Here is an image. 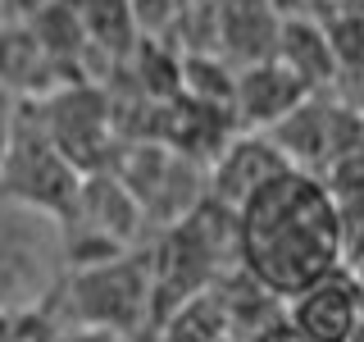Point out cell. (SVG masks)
<instances>
[{"instance_id":"1","label":"cell","mask_w":364,"mask_h":342,"mask_svg":"<svg viewBox=\"0 0 364 342\" xmlns=\"http://www.w3.org/2000/svg\"><path fill=\"white\" fill-rule=\"evenodd\" d=\"M237 256L246 279L278 301H291L346 265V228L323 178L287 169L264 182L237 210Z\"/></svg>"},{"instance_id":"2","label":"cell","mask_w":364,"mask_h":342,"mask_svg":"<svg viewBox=\"0 0 364 342\" xmlns=\"http://www.w3.org/2000/svg\"><path fill=\"white\" fill-rule=\"evenodd\" d=\"M77 192H82V174L46 142L37 110L28 100H18V128H14L9 160L0 169V197L50 224H64L77 205Z\"/></svg>"},{"instance_id":"3","label":"cell","mask_w":364,"mask_h":342,"mask_svg":"<svg viewBox=\"0 0 364 342\" xmlns=\"http://www.w3.org/2000/svg\"><path fill=\"white\" fill-rule=\"evenodd\" d=\"M37 110V123L46 142L60 151L77 174H100L114 165V119H109V96L100 83H60L50 96L28 100Z\"/></svg>"},{"instance_id":"4","label":"cell","mask_w":364,"mask_h":342,"mask_svg":"<svg viewBox=\"0 0 364 342\" xmlns=\"http://www.w3.org/2000/svg\"><path fill=\"white\" fill-rule=\"evenodd\" d=\"M68 306L91 333H132L141 319H151V260L128 251V256L73 269Z\"/></svg>"},{"instance_id":"5","label":"cell","mask_w":364,"mask_h":342,"mask_svg":"<svg viewBox=\"0 0 364 342\" xmlns=\"http://www.w3.org/2000/svg\"><path fill=\"white\" fill-rule=\"evenodd\" d=\"M291 169L323 178L341 155L364 146V114L337 96H305L273 133H264Z\"/></svg>"},{"instance_id":"6","label":"cell","mask_w":364,"mask_h":342,"mask_svg":"<svg viewBox=\"0 0 364 342\" xmlns=\"http://www.w3.org/2000/svg\"><path fill=\"white\" fill-rule=\"evenodd\" d=\"M46 260H64L60 224L0 197V311H18L46 292Z\"/></svg>"},{"instance_id":"7","label":"cell","mask_w":364,"mask_h":342,"mask_svg":"<svg viewBox=\"0 0 364 342\" xmlns=\"http://www.w3.org/2000/svg\"><path fill=\"white\" fill-rule=\"evenodd\" d=\"M282 315L305 342H350L364 324V288L350 265H341L328 279L296 292L291 301H282Z\"/></svg>"},{"instance_id":"8","label":"cell","mask_w":364,"mask_h":342,"mask_svg":"<svg viewBox=\"0 0 364 342\" xmlns=\"http://www.w3.org/2000/svg\"><path fill=\"white\" fill-rule=\"evenodd\" d=\"M287 160L269 142L264 133H232V142L205 169V201L223 205V210H242L264 182H273L278 174H287Z\"/></svg>"},{"instance_id":"9","label":"cell","mask_w":364,"mask_h":342,"mask_svg":"<svg viewBox=\"0 0 364 342\" xmlns=\"http://www.w3.org/2000/svg\"><path fill=\"white\" fill-rule=\"evenodd\" d=\"M310 96L278 60L237 68L232 83V123L237 133H273L287 114Z\"/></svg>"},{"instance_id":"10","label":"cell","mask_w":364,"mask_h":342,"mask_svg":"<svg viewBox=\"0 0 364 342\" xmlns=\"http://www.w3.org/2000/svg\"><path fill=\"white\" fill-rule=\"evenodd\" d=\"M214 19V55L232 68H250L273 60L278 46V14L269 0H210Z\"/></svg>"},{"instance_id":"11","label":"cell","mask_w":364,"mask_h":342,"mask_svg":"<svg viewBox=\"0 0 364 342\" xmlns=\"http://www.w3.org/2000/svg\"><path fill=\"white\" fill-rule=\"evenodd\" d=\"M60 68L23 19L0 23V96L9 100H41L60 87Z\"/></svg>"},{"instance_id":"12","label":"cell","mask_w":364,"mask_h":342,"mask_svg":"<svg viewBox=\"0 0 364 342\" xmlns=\"http://www.w3.org/2000/svg\"><path fill=\"white\" fill-rule=\"evenodd\" d=\"M273 60H278L287 73L301 83L310 96H323V91L337 87V60L333 46H328V28L323 19L314 14H291L278 23V46H273Z\"/></svg>"},{"instance_id":"13","label":"cell","mask_w":364,"mask_h":342,"mask_svg":"<svg viewBox=\"0 0 364 342\" xmlns=\"http://www.w3.org/2000/svg\"><path fill=\"white\" fill-rule=\"evenodd\" d=\"M82 28L87 55H91V78H96V60L105 64V73H114L123 60L132 55L136 23H132V0H68Z\"/></svg>"},{"instance_id":"14","label":"cell","mask_w":364,"mask_h":342,"mask_svg":"<svg viewBox=\"0 0 364 342\" xmlns=\"http://www.w3.org/2000/svg\"><path fill=\"white\" fill-rule=\"evenodd\" d=\"M323 187L333 197V210L341 228H346V256H350V237L355 228H364V146H355L350 155H341L333 169L323 174Z\"/></svg>"},{"instance_id":"15","label":"cell","mask_w":364,"mask_h":342,"mask_svg":"<svg viewBox=\"0 0 364 342\" xmlns=\"http://www.w3.org/2000/svg\"><path fill=\"white\" fill-rule=\"evenodd\" d=\"M164 342H228V319L214 288L164 319Z\"/></svg>"},{"instance_id":"16","label":"cell","mask_w":364,"mask_h":342,"mask_svg":"<svg viewBox=\"0 0 364 342\" xmlns=\"http://www.w3.org/2000/svg\"><path fill=\"white\" fill-rule=\"evenodd\" d=\"M328 46H333V60L341 78H364V19H341L328 14Z\"/></svg>"},{"instance_id":"17","label":"cell","mask_w":364,"mask_h":342,"mask_svg":"<svg viewBox=\"0 0 364 342\" xmlns=\"http://www.w3.org/2000/svg\"><path fill=\"white\" fill-rule=\"evenodd\" d=\"M14 128H18V100L0 96V169L9 160V146H14Z\"/></svg>"},{"instance_id":"18","label":"cell","mask_w":364,"mask_h":342,"mask_svg":"<svg viewBox=\"0 0 364 342\" xmlns=\"http://www.w3.org/2000/svg\"><path fill=\"white\" fill-rule=\"evenodd\" d=\"M255 342H305V338H301V333H296V328L287 324V315H282V319H278V324H273V328H269V333H259Z\"/></svg>"},{"instance_id":"19","label":"cell","mask_w":364,"mask_h":342,"mask_svg":"<svg viewBox=\"0 0 364 342\" xmlns=\"http://www.w3.org/2000/svg\"><path fill=\"white\" fill-rule=\"evenodd\" d=\"M350 342H364V324H360V328H355V338H350Z\"/></svg>"},{"instance_id":"20","label":"cell","mask_w":364,"mask_h":342,"mask_svg":"<svg viewBox=\"0 0 364 342\" xmlns=\"http://www.w3.org/2000/svg\"><path fill=\"white\" fill-rule=\"evenodd\" d=\"M5 19H9V14H5V0H0V23H5Z\"/></svg>"},{"instance_id":"21","label":"cell","mask_w":364,"mask_h":342,"mask_svg":"<svg viewBox=\"0 0 364 342\" xmlns=\"http://www.w3.org/2000/svg\"><path fill=\"white\" fill-rule=\"evenodd\" d=\"M228 342H242V338H228Z\"/></svg>"}]
</instances>
